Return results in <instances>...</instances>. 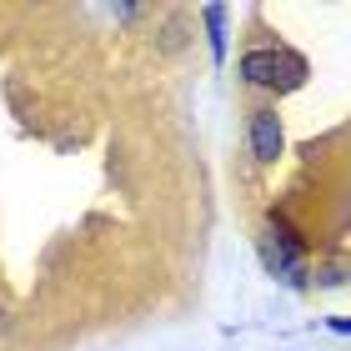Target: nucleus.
Masks as SVG:
<instances>
[{"mask_svg":"<svg viewBox=\"0 0 351 351\" xmlns=\"http://www.w3.org/2000/svg\"><path fill=\"white\" fill-rule=\"evenodd\" d=\"M206 25H211V56H226V5H206Z\"/></svg>","mask_w":351,"mask_h":351,"instance_id":"obj_3","label":"nucleus"},{"mask_svg":"<svg viewBox=\"0 0 351 351\" xmlns=\"http://www.w3.org/2000/svg\"><path fill=\"white\" fill-rule=\"evenodd\" d=\"M241 75L251 86H296L306 66H301V56H286V51H246Z\"/></svg>","mask_w":351,"mask_h":351,"instance_id":"obj_1","label":"nucleus"},{"mask_svg":"<svg viewBox=\"0 0 351 351\" xmlns=\"http://www.w3.org/2000/svg\"><path fill=\"white\" fill-rule=\"evenodd\" d=\"M251 151H256V161H276L281 156V121H276V110H256V116H251Z\"/></svg>","mask_w":351,"mask_h":351,"instance_id":"obj_2","label":"nucleus"}]
</instances>
